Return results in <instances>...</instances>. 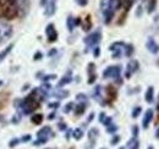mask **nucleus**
Returning a JSON list of instances; mask_svg holds the SVG:
<instances>
[{
    "instance_id": "423d86ee",
    "label": "nucleus",
    "mask_w": 159,
    "mask_h": 149,
    "mask_svg": "<svg viewBox=\"0 0 159 149\" xmlns=\"http://www.w3.org/2000/svg\"><path fill=\"white\" fill-rule=\"evenodd\" d=\"M125 45L126 44L122 43V42H115V43H113L110 45V52H111L114 59H119L120 56L122 55V52L125 49Z\"/></svg>"
},
{
    "instance_id": "6ab92c4d",
    "label": "nucleus",
    "mask_w": 159,
    "mask_h": 149,
    "mask_svg": "<svg viewBox=\"0 0 159 149\" xmlns=\"http://www.w3.org/2000/svg\"><path fill=\"white\" fill-rule=\"evenodd\" d=\"M84 110H86V104H84V103H81V104H79V105L75 108V114H76V115H81V114L84 112Z\"/></svg>"
},
{
    "instance_id": "cd10ccee",
    "label": "nucleus",
    "mask_w": 159,
    "mask_h": 149,
    "mask_svg": "<svg viewBox=\"0 0 159 149\" xmlns=\"http://www.w3.org/2000/svg\"><path fill=\"white\" fill-rule=\"evenodd\" d=\"M97 136H98V130L97 129H93V130L89 131V139H96Z\"/></svg>"
},
{
    "instance_id": "473e14b6",
    "label": "nucleus",
    "mask_w": 159,
    "mask_h": 149,
    "mask_svg": "<svg viewBox=\"0 0 159 149\" xmlns=\"http://www.w3.org/2000/svg\"><path fill=\"white\" fill-rule=\"evenodd\" d=\"M119 141H120V136H114V138L111 139V144L114 146V144H116V143H119Z\"/></svg>"
},
{
    "instance_id": "f3484780",
    "label": "nucleus",
    "mask_w": 159,
    "mask_h": 149,
    "mask_svg": "<svg viewBox=\"0 0 159 149\" xmlns=\"http://www.w3.org/2000/svg\"><path fill=\"white\" fill-rule=\"evenodd\" d=\"M50 132H52L50 127H49V126H45V127H43V129H42V130H40L39 132L37 133V137H38V138H42V137H47V136H48Z\"/></svg>"
},
{
    "instance_id": "20e7f679",
    "label": "nucleus",
    "mask_w": 159,
    "mask_h": 149,
    "mask_svg": "<svg viewBox=\"0 0 159 149\" xmlns=\"http://www.w3.org/2000/svg\"><path fill=\"white\" fill-rule=\"evenodd\" d=\"M12 36V26L6 21H0V44Z\"/></svg>"
},
{
    "instance_id": "8fccbe9b",
    "label": "nucleus",
    "mask_w": 159,
    "mask_h": 149,
    "mask_svg": "<svg viewBox=\"0 0 159 149\" xmlns=\"http://www.w3.org/2000/svg\"><path fill=\"white\" fill-rule=\"evenodd\" d=\"M1 84H2V81H0V86H1Z\"/></svg>"
},
{
    "instance_id": "f03ea898",
    "label": "nucleus",
    "mask_w": 159,
    "mask_h": 149,
    "mask_svg": "<svg viewBox=\"0 0 159 149\" xmlns=\"http://www.w3.org/2000/svg\"><path fill=\"white\" fill-rule=\"evenodd\" d=\"M120 6V0H100V10L105 23H110V21L115 15V11Z\"/></svg>"
},
{
    "instance_id": "dca6fc26",
    "label": "nucleus",
    "mask_w": 159,
    "mask_h": 149,
    "mask_svg": "<svg viewBox=\"0 0 159 149\" xmlns=\"http://www.w3.org/2000/svg\"><path fill=\"white\" fill-rule=\"evenodd\" d=\"M12 48H14V44H9V45H7L2 52H0V62H1V61H4V59L11 53Z\"/></svg>"
},
{
    "instance_id": "de8ad7c7",
    "label": "nucleus",
    "mask_w": 159,
    "mask_h": 149,
    "mask_svg": "<svg viewBox=\"0 0 159 149\" xmlns=\"http://www.w3.org/2000/svg\"><path fill=\"white\" fill-rule=\"evenodd\" d=\"M157 109H158V111H159V103H158V105H157Z\"/></svg>"
},
{
    "instance_id": "58836bf2",
    "label": "nucleus",
    "mask_w": 159,
    "mask_h": 149,
    "mask_svg": "<svg viewBox=\"0 0 159 149\" xmlns=\"http://www.w3.org/2000/svg\"><path fill=\"white\" fill-rule=\"evenodd\" d=\"M99 48H98V47H96V48H94V56H98L99 55Z\"/></svg>"
},
{
    "instance_id": "2f4dec72",
    "label": "nucleus",
    "mask_w": 159,
    "mask_h": 149,
    "mask_svg": "<svg viewBox=\"0 0 159 149\" xmlns=\"http://www.w3.org/2000/svg\"><path fill=\"white\" fill-rule=\"evenodd\" d=\"M59 105H60L59 102H55V103H50L49 104V108L50 109H57V108H59Z\"/></svg>"
},
{
    "instance_id": "9d476101",
    "label": "nucleus",
    "mask_w": 159,
    "mask_h": 149,
    "mask_svg": "<svg viewBox=\"0 0 159 149\" xmlns=\"http://www.w3.org/2000/svg\"><path fill=\"white\" fill-rule=\"evenodd\" d=\"M137 70H139V62H137L136 60L130 61V62H129V65H127V69H126V74H125L126 78H129L131 74H135Z\"/></svg>"
},
{
    "instance_id": "4be33fe9",
    "label": "nucleus",
    "mask_w": 159,
    "mask_h": 149,
    "mask_svg": "<svg viewBox=\"0 0 159 149\" xmlns=\"http://www.w3.org/2000/svg\"><path fill=\"white\" fill-rule=\"evenodd\" d=\"M134 53V47L131 44H126L125 45V49H124V54L126 56H131Z\"/></svg>"
},
{
    "instance_id": "72a5a7b5",
    "label": "nucleus",
    "mask_w": 159,
    "mask_h": 149,
    "mask_svg": "<svg viewBox=\"0 0 159 149\" xmlns=\"http://www.w3.org/2000/svg\"><path fill=\"white\" fill-rule=\"evenodd\" d=\"M76 2L79 4L80 6H86L87 2H88V0H76Z\"/></svg>"
},
{
    "instance_id": "37998d69",
    "label": "nucleus",
    "mask_w": 159,
    "mask_h": 149,
    "mask_svg": "<svg viewBox=\"0 0 159 149\" xmlns=\"http://www.w3.org/2000/svg\"><path fill=\"white\" fill-rule=\"evenodd\" d=\"M47 1H48V0H40V5H42V6H45Z\"/></svg>"
},
{
    "instance_id": "5701e85b",
    "label": "nucleus",
    "mask_w": 159,
    "mask_h": 149,
    "mask_svg": "<svg viewBox=\"0 0 159 149\" xmlns=\"http://www.w3.org/2000/svg\"><path fill=\"white\" fill-rule=\"evenodd\" d=\"M72 81V78H71V76L69 74V76H65V77H62V79L59 82V87H62V86H65V84H67V83H70Z\"/></svg>"
},
{
    "instance_id": "c756f323",
    "label": "nucleus",
    "mask_w": 159,
    "mask_h": 149,
    "mask_svg": "<svg viewBox=\"0 0 159 149\" xmlns=\"http://www.w3.org/2000/svg\"><path fill=\"white\" fill-rule=\"evenodd\" d=\"M72 106H74V103H69V104H66V105H65V109H64V112H65V114L70 112L71 110H72Z\"/></svg>"
},
{
    "instance_id": "79ce46f5",
    "label": "nucleus",
    "mask_w": 159,
    "mask_h": 149,
    "mask_svg": "<svg viewBox=\"0 0 159 149\" xmlns=\"http://www.w3.org/2000/svg\"><path fill=\"white\" fill-rule=\"evenodd\" d=\"M59 129H60L61 131L65 130V129H66V125H65V124H60V125H59Z\"/></svg>"
},
{
    "instance_id": "aec40b11",
    "label": "nucleus",
    "mask_w": 159,
    "mask_h": 149,
    "mask_svg": "<svg viewBox=\"0 0 159 149\" xmlns=\"http://www.w3.org/2000/svg\"><path fill=\"white\" fill-rule=\"evenodd\" d=\"M54 95H55V97H58L59 99H64V98H66V97L69 95V92H67V91H62V89H60L59 88V89L54 93Z\"/></svg>"
},
{
    "instance_id": "6e6552de",
    "label": "nucleus",
    "mask_w": 159,
    "mask_h": 149,
    "mask_svg": "<svg viewBox=\"0 0 159 149\" xmlns=\"http://www.w3.org/2000/svg\"><path fill=\"white\" fill-rule=\"evenodd\" d=\"M45 34H47L48 40L52 42V43L58 39V32H57L55 26H54L53 23H49V25L47 26V28H45Z\"/></svg>"
},
{
    "instance_id": "bb28decb",
    "label": "nucleus",
    "mask_w": 159,
    "mask_h": 149,
    "mask_svg": "<svg viewBox=\"0 0 159 149\" xmlns=\"http://www.w3.org/2000/svg\"><path fill=\"white\" fill-rule=\"evenodd\" d=\"M141 110H142V109H141V106H136V108L132 110V114H131V115H132V117H134V119H136L139 114H141Z\"/></svg>"
},
{
    "instance_id": "412c9836",
    "label": "nucleus",
    "mask_w": 159,
    "mask_h": 149,
    "mask_svg": "<svg viewBox=\"0 0 159 149\" xmlns=\"http://www.w3.org/2000/svg\"><path fill=\"white\" fill-rule=\"evenodd\" d=\"M42 121H43V115L37 114V115H33V116H32V122H33L34 125H40Z\"/></svg>"
},
{
    "instance_id": "a878e982",
    "label": "nucleus",
    "mask_w": 159,
    "mask_h": 149,
    "mask_svg": "<svg viewBox=\"0 0 159 149\" xmlns=\"http://www.w3.org/2000/svg\"><path fill=\"white\" fill-rule=\"evenodd\" d=\"M89 19H91L89 16H87V17H86V25L83 26V29H84V31H89V28H91V26H92L91 20Z\"/></svg>"
},
{
    "instance_id": "f257e3e1",
    "label": "nucleus",
    "mask_w": 159,
    "mask_h": 149,
    "mask_svg": "<svg viewBox=\"0 0 159 149\" xmlns=\"http://www.w3.org/2000/svg\"><path fill=\"white\" fill-rule=\"evenodd\" d=\"M20 14L16 0H0V16L5 20L16 19Z\"/></svg>"
},
{
    "instance_id": "4c0bfd02",
    "label": "nucleus",
    "mask_w": 159,
    "mask_h": 149,
    "mask_svg": "<svg viewBox=\"0 0 159 149\" xmlns=\"http://www.w3.org/2000/svg\"><path fill=\"white\" fill-rule=\"evenodd\" d=\"M30 139H31V136H30V134H27V136H25V137L22 138V142H28Z\"/></svg>"
},
{
    "instance_id": "49530a36",
    "label": "nucleus",
    "mask_w": 159,
    "mask_h": 149,
    "mask_svg": "<svg viewBox=\"0 0 159 149\" xmlns=\"http://www.w3.org/2000/svg\"><path fill=\"white\" fill-rule=\"evenodd\" d=\"M57 53V50H52L50 53H49V55H53V54H55Z\"/></svg>"
},
{
    "instance_id": "393cba45",
    "label": "nucleus",
    "mask_w": 159,
    "mask_h": 149,
    "mask_svg": "<svg viewBox=\"0 0 159 149\" xmlns=\"http://www.w3.org/2000/svg\"><path fill=\"white\" fill-rule=\"evenodd\" d=\"M156 5H157V0H149V4H148V12L149 14L154 11Z\"/></svg>"
},
{
    "instance_id": "1a4fd4ad",
    "label": "nucleus",
    "mask_w": 159,
    "mask_h": 149,
    "mask_svg": "<svg viewBox=\"0 0 159 149\" xmlns=\"http://www.w3.org/2000/svg\"><path fill=\"white\" fill-rule=\"evenodd\" d=\"M57 10V0H48L45 4V10H44V15L45 16H52L55 14Z\"/></svg>"
},
{
    "instance_id": "e433bc0d",
    "label": "nucleus",
    "mask_w": 159,
    "mask_h": 149,
    "mask_svg": "<svg viewBox=\"0 0 159 149\" xmlns=\"http://www.w3.org/2000/svg\"><path fill=\"white\" fill-rule=\"evenodd\" d=\"M19 143V139H12L11 142H10V147H14V146H16Z\"/></svg>"
},
{
    "instance_id": "f8f14e48",
    "label": "nucleus",
    "mask_w": 159,
    "mask_h": 149,
    "mask_svg": "<svg viewBox=\"0 0 159 149\" xmlns=\"http://www.w3.org/2000/svg\"><path fill=\"white\" fill-rule=\"evenodd\" d=\"M152 120H153V111L151 109H148L146 111V114H144V116H143V120H142L143 129H148V126H149V124H151Z\"/></svg>"
},
{
    "instance_id": "0eeeda50",
    "label": "nucleus",
    "mask_w": 159,
    "mask_h": 149,
    "mask_svg": "<svg viewBox=\"0 0 159 149\" xmlns=\"http://www.w3.org/2000/svg\"><path fill=\"white\" fill-rule=\"evenodd\" d=\"M121 67L120 66H109L107 70H104L103 77L104 78H120Z\"/></svg>"
},
{
    "instance_id": "c03bdc74",
    "label": "nucleus",
    "mask_w": 159,
    "mask_h": 149,
    "mask_svg": "<svg viewBox=\"0 0 159 149\" xmlns=\"http://www.w3.org/2000/svg\"><path fill=\"white\" fill-rule=\"evenodd\" d=\"M54 117H55V114H50V115H49V117H48V119H49V120H53V119H54Z\"/></svg>"
},
{
    "instance_id": "39448f33",
    "label": "nucleus",
    "mask_w": 159,
    "mask_h": 149,
    "mask_svg": "<svg viewBox=\"0 0 159 149\" xmlns=\"http://www.w3.org/2000/svg\"><path fill=\"white\" fill-rule=\"evenodd\" d=\"M100 39H102V33H100V31H96V32H93L92 34H89L88 37L84 38V43H86L87 47H96L100 42Z\"/></svg>"
},
{
    "instance_id": "c85d7f7f",
    "label": "nucleus",
    "mask_w": 159,
    "mask_h": 149,
    "mask_svg": "<svg viewBox=\"0 0 159 149\" xmlns=\"http://www.w3.org/2000/svg\"><path fill=\"white\" fill-rule=\"evenodd\" d=\"M118 130V126H115V125H113V124H110L109 126H107V131L109 132V133H114V132H116Z\"/></svg>"
},
{
    "instance_id": "ea45409f",
    "label": "nucleus",
    "mask_w": 159,
    "mask_h": 149,
    "mask_svg": "<svg viewBox=\"0 0 159 149\" xmlns=\"http://www.w3.org/2000/svg\"><path fill=\"white\" fill-rule=\"evenodd\" d=\"M99 116H100V117H99V121H100V122H103V120H104V117H105V114H104V112H102Z\"/></svg>"
},
{
    "instance_id": "a19ab883",
    "label": "nucleus",
    "mask_w": 159,
    "mask_h": 149,
    "mask_svg": "<svg viewBox=\"0 0 159 149\" xmlns=\"http://www.w3.org/2000/svg\"><path fill=\"white\" fill-rule=\"evenodd\" d=\"M40 57H42V54H40V53H37V54L34 55V60H39Z\"/></svg>"
},
{
    "instance_id": "b1692460",
    "label": "nucleus",
    "mask_w": 159,
    "mask_h": 149,
    "mask_svg": "<svg viewBox=\"0 0 159 149\" xmlns=\"http://www.w3.org/2000/svg\"><path fill=\"white\" fill-rule=\"evenodd\" d=\"M72 136H74L75 139H81L83 137V131L81 130V129H76V130L72 132Z\"/></svg>"
},
{
    "instance_id": "4468645a",
    "label": "nucleus",
    "mask_w": 159,
    "mask_h": 149,
    "mask_svg": "<svg viewBox=\"0 0 159 149\" xmlns=\"http://www.w3.org/2000/svg\"><path fill=\"white\" fill-rule=\"evenodd\" d=\"M153 98H154V88L153 87H148V89L146 91V94H144V99H146L147 103H152Z\"/></svg>"
},
{
    "instance_id": "2eb2a0df",
    "label": "nucleus",
    "mask_w": 159,
    "mask_h": 149,
    "mask_svg": "<svg viewBox=\"0 0 159 149\" xmlns=\"http://www.w3.org/2000/svg\"><path fill=\"white\" fill-rule=\"evenodd\" d=\"M77 25H80V19H72L71 16L67 19V28L70 32H72L75 26H77Z\"/></svg>"
},
{
    "instance_id": "9b49d317",
    "label": "nucleus",
    "mask_w": 159,
    "mask_h": 149,
    "mask_svg": "<svg viewBox=\"0 0 159 149\" xmlns=\"http://www.w3.org/2000/svg\"><path fill=\"white\" fill-rule=\"evenodd\" d=\"M146 47H147V49L152 53V54H157L159 52V45L158 43L153 39V38H149L148 40H147V43H146Z\"/></svg>"
},
{
    "instance_id": "7ed1b4c3",
    "label": "nucleus",
    "mask_w": 159,
    "mask_h": 149,
    "mask_svg": "<svg viewBox=\"0 0 159 149\" xmlns=\"http://www.w3.org/2000/svg\"><path fill=\"white\" fill-rule=\"evenodd\" d=\"M40 100H42V99H40L39 95L37 94V92L33 91L30 95H27V97L25 98V100L21 103L20 108H22L23 114H27V115H28V114H32L36 109L39 108Z\"/></svg>"
},
{
    "instance_id": "f704fd0d",
    "label": "nucleus",
    "mask_w": 159,
    "mask_h": 149,
    "mask_svg": "<svg viewBox=\"0 0 159 149\" xmlns=\"http://www.w3.org/2000/svg\"><path fill=\"white\" fill-rule=\"evenodd\" d=\"M76 98H77V100H80V102H82V100H84V102H86V100H87V99H86L87 97H86L84 94H79Z\"/></svg>"
},
{
    "instance_id": "c9c22d12",
    "label": "nucleus",
    "mask_w": 159,
    "mask_h": 149,
    "mask_svg": "<svg viewBox=\"0 0 159 149\" xmlns=\"http://www.w3.org/2000/svg\"><path fill=\"white\" fill-rule=\"evenodd\" d=\"M55 77H57L55 74H49V76H45V77H43L42 79H43V81H48V79H53V78H55Z\"/></svg>"
},
{
    "instance_id": "09e8293b",
    "label": "nucleus",
    "mask_w": 159,
    "mask_h": 149,
    "mask_svg": "<svg viewBox=\"0 0 159 149\" xmlns=\"http://www.w3.org/2000/svg\"><path fill=\"white\" fill-rule=\"evenodd\" d=\"M148 149H153V147H152V146H149V148Z\"/></svg>"
},
{
    "instance_id": "3c124183",
    "label": "nucleus",
    "mask_w": 159,
    "mask_h": 149,
    "mask_svg": "<svg viewBox=\"0 0 159 149\" xmlns=\"http://www.w3.org/2000/svg\"><path fill=\"white\" fill-rule=\"evenodd\" d=\"M120 149H125V148H120Z\"/></svg>"
},
{
    "instance_id": "a18cd8bd",
    "label": "nucleus",
    "mask_w": 159,
    "mask_h": 149,
    "mask_svg": "<svg viewBox=\"0 0 159 149\" xmlns=\"http://www.w3.org/2000/svg\"><path fill=\"white\" fill-rule=\"evenodd\" d=\"M156 137L159 139V127H158V130H157V132H156Z\"/></svg>"
},
{
    "instance_id": "7c9ffc66",
    "label": "nucleus",
    "mask_w": 159,
    "mask_h": 149,
    "mask_svg": "<svg viewBox=\"0 0 159 149\" xmlns=\"http://www.w3.org/2000/svg\"><path fill=\"white\" fill-rule=\"evenodd\" d=\"M132 134H134V138H137V136H139V127L137 126L132 127Z\"/></svg>"
},
{
    "instance_id": "ddd939ff",
    "label": "nucleus",
    "mask_w": 159,
    "mask_h": 149,
    "mask_svg": "<svg viewBox=\"0 0 159 149\" xmlns=\"http://www.w3.org/2000/svg\"><path fill=\"white\" fill-rule=\"evenodd\" d=\"M16 1L19 4L20 11L23 15H26L28 12V10H30V0H16Z\"/></svg>"
},
{
    "instance_id": "a211bd4d",
    "label": "nucleus",
    "mask_w": 159,
    "mask_h": 149,
    "mask_svg": "<svg viewBox=\"0 0 159 149\" xmlns=\"http://www.w3.org/2000/svg\"><path fill=\"white\" fill-rule=\"evenodd\" d=\"M139 143L137 142L136 138H132L129 143H127V149H139Z\"/></svg>"
}]
</instances>
